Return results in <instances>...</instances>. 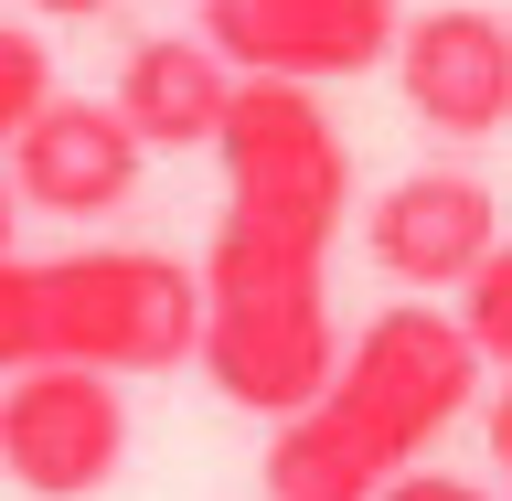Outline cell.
<instances>
[{
    "label": "cell",
    "mask_w": 512,
    "mask_h": 501,
    "mask_svg": "<svg viewBox=\"0 0 512 501\" xmlns=\"http://www.w3.org/2000/svg\"><path fill=\"white\" fill-rule=\"evenodd\" d=\"M43 96H54V54H43L22 22H0V150L22 139V118L43 107Z\"/></svg>",
    "instance_id": "8fae6325"
},
{
    "label": "cell",
    "mask_w": 512,
    "mask_h": 501,
    "mask_svg": "<svg viewBox=\"0 0 512 501\" xmlns=\"http://www.w3.org/2000/svg\"><path fill=\"white\" fill-rule=\"evenodd\" d=\"M0 470L32 501H86L128 470V395L96 363H22L0 374Z\"/></svg>",
    "instance_id": "277c9868"
},
{
    "label": "cell",
    "mask_w": 512,
    "mask_h": 501,
    "mask_svg": "<svg viewBox=\"0 0 512 501\" xmlns=\"http://www.w3.org/2000/svg\"><path fill=\"white\" fill-rule=\"evenodd\" d=\"M363 246L395 288H459L480 256L502 246V203L480 171H406V182L374 192V214H363Z\"/></svg>",
    "instance_id": "ba28073f"
},
{
    "label": "cell",
    "mask_w": 512,
    "mask_h": 501,
    "mask_svg": "<svg viewBox=\"0 0 512 501\" xmlns=\"http://www.w3.org/2000/svg\"><path fill=\"white\" fill-rule=\"evenodd\" d=\"M395 86H406L416 128H438V139L512 128V22L502 11H470V0L416 11L395 32Z\"/></svg>",
    "instance_id": "52a82bcc"
},
{
    "label": "cell",
    "mask_w": 512,
    "mask_h": 501,
    "mask_svg": "<svg viewBox=\"0 0 512 501\" xmlns=\"http://www.w3.org/2000/svg\"><path fill=\"white\" fill-rule=\"evenodd\" d=\"M374 501H491V491L480 480H448V470H395Z\"/></svg>",
    "instance_id": "7c38bea8"
},
{
    "label": "cell",
    "mask_w": 512,
    "mask_h": 501,
    "mask_svg": "<svg viewBox=\"0 0 512 501\" xmlns=\"http://www.w3.org/2000/svg\"><path fill=\"white\" fill-rule=\"evenodd\" d=\"M0 160H11V192H22L32 214L86 224V214H118L128 192H139L150 139L118 118V96H43Z\"/></svg>",
    "instance_id": "8992f818"
},
{
    "label": "cell",
    "mask_w": 512,
    "mask_h": 501,
    "mask_svg": "<svg viewBox=\"0 0 512 501\" xmlns=\"http://www.w3.org/2000/svg\"><path fill=\"white\" fill-rule=\"evenodd\" d=\"M11 235H22V192H11V171H0V256H22Z\"/></svg>",
    "instance_id": "9a60e30c"
},
{
    "label": "cell",
    "mask_w": 512,
    "mask_h": 501,
    "mask_svg": "<svg viewBox=\"0 0 512 501\" xmlns=\"http://www.w3.org/2000/svg\"><path fill=\"white\" fill-rule=\"evenodd\" d=\"M224 107H235V64H224L203 32H150V43H128L118 118L139 128L150 150H214Z\"/></svg>",
    "instance_id": "9c48e42d"
},
{
    "label": "cell",
    "mask_w": 512,
    "mask_h": 501,
    "mask_svg": "<svg viewBox=\"0 0 512 501\" xmlns=\"http://www.w3.org/2000/svg\"><path fill=\"white\" fill-rule=\"evenodd\" d=\"M203 43L235 75H288V86H342L395 64L406 11L395 0H203Z\"/></svg>",
    "instance_id": "5b68a950"
},
{
    "label": "cell",
    "mask_w": 512,
    "mask_h": 501,
    "mask_svg": "<svg viewBox=\"0 0 512 501\" xmlns=\"http://www.w3.org/2000/svg\"><path fill=\"white\" fill-rule=\"evenodd\" d=\"M192 363L214 374L224 406H246L278 427L288 406H310L331 363H342V320H331V246L288 235V224L224 214L203 246V342Z\"/></svg>",
    "instance_id": "3957f363"
},
{
    "label": "cell",
    "mask_w": 512,
    "mask_h": 501,
    "mask_svg": "<svg viewBox=\"0 0 512 501\" xmlns=\"http://www.w3.org/2000/svg\"><path fill=\"white\" fill-rule=\"evenodd\" d=\"M459 331H470V352L491 374H512V246H491L470 278H459Z\"/></svg>",
    "instance_id": "30bf717a"
},
{
    "label": "cell",
    "mask_w": 512,
    "mask_h": 501,
    "mask_svg": "<svg viewBox=\"0 0 512 501\" xmlns=\"http://www.w3.org/2000/svg\"><path fill=\"white\" fill-rule=\"evenodd\" d=\"M480 448H491V470L512 480V374L491 384V406H480Z\"/></svg>",
    "instance_id": "4fadbf2b"
},
{
    "label": "cell",
    "mask_w": 512,
    "mask_h": 501,
    "mask_svg": "<svg viewBox=\"0 0 512 501\" xmlns=\"http://www.w3.org/2000/svg\"><path fill=\"white\" fill-rule=\"evenodd\" d=\"M470 395H480V352L459 331V310L395 299L342 342V363L310 406L278 416L267 501H374L395 470H416L470 416Z\"/></svg>",
    "instance_id": "6da1fadb"
},
{
    "label": "cell",
    "mask_w": 512,
    "mask_h": 501,
    "mask_svg": "<svg viewBox=\"0 0 512 501\" xmlns=\"http://www.w3.org/2000/svg\"><path fill=\"white\" fill-rule=\"evenodd\" d=\"M203 342V267L160 246L0 256V374L96 363V374H182Z\"/></svg>",
    "instance_id": "7a4b0ae2"
},
{
    "label": "cell",
    "mask_w": 512,
    "mask_h": 501,
    "mask_svg": "<svg viewBox=\"0 0 512 501\" xmlns=\"http://www.w3.org/2000/svg\"><path fill=\"white\" fill-rule=\"evenodd\" d=\"M22 11H43V22H96L107 0H22Z\"/></svg>",
    "instance_id": "5bb4252c"
}]
</instances>
